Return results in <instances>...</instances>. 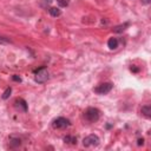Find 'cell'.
<instances>
[{"instance_id": "obj_11", "label": "cell", "mask_w": 151, "mask_h": 151, "mask_svg": "<svg viewBox=\"0 0 151 151\" xmlns=\"http://www.w3.org/2000/svg\"><path fill=\"white\" fill-rule=\"evenodd\" d=\"M48 11H50V14L52 17H59L61 14V11H60L59 7H51Z\"/></svg>"}, {"instance_id": "obj_3", "label": "cell", "mask_w": 151, "mask_h": 151, "mask_svg": "<svg viewBox=\"0 0 151 151\" xmlns=\"http://www.w3.org/2000/svg\"><path fill=\"white\" fill-rule=\"evenodd\" d=\"M52 126L53 129H57V130H64L70 126V120L65 117H58L52 122Z\"/></svg>"}, {"instance_id": "obj_18", "label": "cell", "mask_w": 151, "mask_h": 151, "mask_svg": "<svg viewBox=\"0 0 151 151\" xmlns=\"http://www.w3.org/2000/svg\"><path fill=\"white\" fill-rule=\"evenodd\" d=\"M150 1H151V0H142V4H144V5H149Z\"/></svg>"}, {"instance_id": "obj_17", "label": "cell", "mask_w": 151, "mask_h": 151, "mask_svg": "<svg viewBox=\"0 0 151 151\" xmlns=\"http://www.w3.org/2000/svg\"><path fill=\"white\" fill-rule=\"evenodd\" d=\"M137 144L140 146V145H144V139L143 138H139L138 140H137Z\"/></svg>"}, {"instance_id": "obj_2", "label": "cell", "mask_w": 151, "mask_h": 151, "mask_svg": "<svg viewBox=\"0 0 151 151\" xmlns=\"http://www.w3.org/2000/svg\"><path fill=\"white\" fill-rule=\"evenodd\" d=\"M50 78V74H48V71L45 68V67H40L39 70L35 71V77H34V80L39 84H42L45 81H47Z\"/></svg>"}, {"instance_id": "obj_15", "label": "cell", "mask_w": 151, "mask_h": 151, "mask_svg": "<svg viewBox=\"0 0 151 151\" xmlns=\"http://www.w3.org/2000/svg\"><path fill=\"white\" fill-rule=\"evenodd\" d=\"M11 40L8 38H5V37H0V45H7L9 44Z\"/></svg>"}, {"instance_id": "obj_8", "label": "cell", "mask_w": 151, "mask_h": 151, "mask_svg": "<svg viewBox=\"0 0 151 151\" xmlns=\"http://www.w3.org/2000/svg\"><path fill=\"white\" fill-rule=\"evenodd\" d=\"M127 27H129V22H125V24H123V25L116 26V27L113 28V32H114V33H123Z\"/></svg>"}, {"instance_id": "obj_7", "label": "cell", "mask_w": 151, "mask_h": 151, "mask_svg": "<svg viewBox=\"0 0 151 151\" xmlns=\"http://www.w3.org/2000/svg\"><path fill=\"white\" fill-rule=\"evenodd\" d=\"M140 111H142V114H143L144 117L151 118V106H150V105H144V106H142Z\"/></svg>"}, {"instance_id": "obj_9", "label": "cell", "mask_w": 151, "mask_h": 151, "mask_svg": "<svg viewBox=\"0 0 151 151\" xmlns=\"http://www.w3.org/2000/svg\"><path fill=\"white\" fill-rule=\"evenodd\" d=\"M107 46L110 50H116L118 47V40L116 38H110L107 41Z\"/></svg>"}, {"instance_id": "obj_1", "label": "cell", "mask_w": 151, "mask_h": 151, "mask_svg": "<svg viewBox=\"0 0 151 151\" xmlns=\"http://www.w3.org/2000/svg\"><path fill=\"white\" fill-rule=\"evenodd\" d=\"M100 117V111L97 107H87L84 112V118L88 123H96L98 122Z\"/></svg>"}, {"instance_id": "obj_5", "label": "cell", "mask_w": 151, "mask_h": 151, "mask_svg": "<svg viewBox=\"0 0 151 151\" xmlns=\"http://www.w3.org/2000/svg\"><path fill=\"white\" fill-rule=\"evenodd\" d=\"M112 87H113L112 83H103V84H99L97 87H94L93 92H96L97 94H107L112 90Z\"/></svg>"}, {"instance_id": "obj_13", "label": "cell", "mask_w": 151, "mask_h": 151, "mask_svg": "<svg viewBox=\"0 0 151 151\" xmlns=\"http://www.w3.org/2000/svg\"><path fill=\"white\" fill-rule=\"evenodd\" d=\"M11 93H12V88H11V87H7V88L5 90V92L2 93L1 98H2V99H7V98L11 96Z\"/></svg>"}, {"instance_id": "obj_14", "label": "cell", "mask_w": 151, "mask_h": 151, "mask_svg": "<svg viewBox=\"0 0 151 151\" xmlns=\"http://www.w3.org/2000/svg\"><path fill=\"white\" fill-rule=\"evenodd\" d=\"M57 2L60 7H66V6H68L70 0H57Z\"/></svg>"}, {"instance_id": "obj_4", "label": "cell", "mask_w": 151, "mask_h": 151, "mask_svg": "<svg viewBox=\"0 0 151 151\" xmlns=\"http://www.w3.org/2000/svg\"><path fill=\"white\" fill-rule=\"evenodd\" d=\"M100 143V139L97 134H88L83 139V145L85 147H91V146H98Z\"/></svg>"}, {"instance_id": "obj_6", "label": "cell", "mask_w": 151, "mask_h": 151, "mask_svg": "<svg viewBox=\"0 0 151 151\" xmlns=\"http://www.w3.org/2000/svg\"><path fill=\"white\" fill-rule=\"evenodd\" d=\"M14 104H15L17 110L22 111V112H27V103H26L25 99H22V98H17L15 101H14Z\"/></svg>"}, {"instance_id": "obj_19", "label": "cell", "mask_w": 151, "mask_h": 151, "mask_svg": "<svg viewBox=\"0 0 151 151\" xmlns=\"http://www.w3.org/2000/svg\"><path fill=\"white\" fill-rule=\"evenodd\" d=\"M131 71H133V72H138V68H137V67H131Z\"/></svg>"}, {"instance_id": "obj_10", "label": "cell", "mask_w": 151, "mask_h": 151, "mask_svg": "<svg viewBox=\"0 0 151 151\" xmlns=\"http://www.w3.org/2000/svg\"><path fill=\"white\" fill-rule=\"evenodd\" d=\"M21 144V140L17 137H11L9 138V146L11 147H17V146H20Z\"/></svg>"}, {"instance_id": "obj_16", "label": "cell", "mask_w": 151, "mask_h": 151, "mask_svg": "<svg viewBox=\"0 0 151 151\" xmlns=\"http://www.w3.org/2000/svg\"><path fill=\"white\" fill-rule=\"evenodd\" d=\"M12 79H13L14 81H19V83L21 81V78H20V77H18V76H13V77H12Z\"/></svg>"}, {"instance_id": "obj_12", "label": "cell", "mask_w": 151, "mask_h": 151, "mask_svg": "<svg viewBox=\"0 0 151 151\" xmlns=\"http://www.w3.org/2000/svg\"><path fill=\"white\" fill-rule=\"evenodd\" d=\"M64 142L67 143V144H77V138L73 137V136H65L64 137Z\"/></svg>"}]
</instances>
